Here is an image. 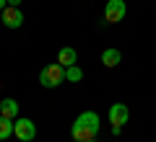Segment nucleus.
<instances>
[{"label": "nucleus", "mask_w": 156, "mask_h": 142, "mask_svg": "<svg viewBox=\"0 0 156 142\" xmlns=\"http://www.w3.org/2000/svg\"><path fill=\"white\" fill-rule=\"evenodd\" d=\"M39 83H42L44 88H57L60 83H65V67H62L60 62L47 65L44 70L39 72Z\"/></svg>", "instance_id": "nucleus-1"}, {"label": "nucleus", "mask_w": 156, "mask_h": 142, "mask_svg": "<svg viewBox=\"0 0 156 142\" xmlns=\"http://www.w3.org/2000/svg\"><path fill=\"white\" fill-rule=\"evenodd\" d=\"M13 134H16L21 142H31L34 137H37V127H34L31 119L21 116V119H13Z\"/></svg>", "instance_id": "nucleus-2"}, {"label": "nucleus", "mask_w": 156, "mask_h": 142, "mask_svg": "<svg viewBox=\"0 0 156 142\" xmlns=\"http://www.w3.org/2000/svg\"><path fill=\"white\" fill-rule=\"evenodd\" d=\"M128 13V5L125 0H109L104 5V23H120Z\"/></svg>", "instance_id": "nucleus-3"}, {"label": "nucleus", "mask_w": 156, "mask_h": 142, "mask_svg": "<svg viewBox=\"0 0 156 142\" xmlns=\"http://www.w3.org/2000/svg\"><path fill=\"white\" fill-rule=\"evenodd\" d=\"M23 21H26V18H23L21 8H16V5H5L3 11H0V23H3L5 28H18Z\"/></svg>", "instance_id": "nucleus-4"}, {"label": "nucleus", "mask_w": 156, "mask_h": 142, "mask_svg": "<svg viewBox=\"0 0 156 142\" xmlns=\"http://www.w3.org/2000/svg\"><path fill=\"white\" fill-rule=\"evenodd\" d=\"M128 119H130V109H128L125 104H112V106H109V124H112V127L128 124Z\"/></svg>", "instance_id": "nucleus-5"}, {"label": "nucleus", "mask_w": 156, "mask_h": 142, "mask_svg": "<svg viewBox=\"0 0 156 142\" xmlns=\"http://www.w3.org/2000/svg\"><path fill=\"white\" fill-rule=\"evenodd\" d=\"M70 137H73L76 142H89V140H94L96 134H94L86 124H81V121L76 119V121H73V127H70Z\"/></svg>", "instance_id": "nucleus-6"}, {"label": "nucleus", "mask_w": 156, "mask_h": 142, "mask_svg": "<svg viewBox=\"0 0 156 142\" xmlns=\"http://www.w3.org/2000/svg\"><path fill=\"white\" fill-rule=\"evenodd\" d=\"M0 114L8 119H18V101L16 98H3L0 101Z\"/></svg>", "instance_id": "nucleus-7"}, {"label": "nucleus", "mask_w": 156, "mask_h": 142, "mask_svg": "<svg viewBox=\"0 0 156 142\" xmlns=\"http://www.w3.org/2000/svg\"><path fill=\"white\" fill-rule=\"evenodd\" d=\"M76 60H78V54H76L73 47H62V49L57 52V62H60L62 67H73V65H76Z\"/></svg>", "instance_id": "nucleus-8"}, {"label": "nucleus", "mask_w": 156, "mask_h": 142, "mask_svg": "<svg viewBox=\"0 0 156 142\" xmlns=\"http://www.w3.org/2000/svg\"><path fill=\"white\" fill-rule=\"evenodd\" d=\"M78 121H81V124H86L94 134L99 132V114H96V111H83V114L78 116Z\"/></svg>", "instance_id": "nucleus-9"}, {"label": "nucleus", "mask_w": 156, "mask_h": 142, "mask_svg": "<svg viewBox=\"0 0 156 142\" xmlns=\"http://www.w3.org/2000/svg\"><path fill=\"white\" fill-rule=\"evenodd\" d=\"M120 60H122L120 49H104V52H101V65H104V67H117Z\"/></svg>", "instance_id": "nucleus-10"}, {"label": "nucleus", "mask_w": 156, "mask_h": 142, "mask_svg": "<svg viewBox=\"0 0 156 142\" xmlns=\"http://www.w3.org/2000/svg\"><path fill=\"white\" fill-rule=\"evenodd\" d=\"M11 134H13V119L0 114V140H8Z\"/></svg>", "instance_id": "nucleus-11"}, {"label": "nucleus", "mask_w": 156, "mask_h": 142, "mask_svg": "<svg viewBox=\"0 0 156 142\" xmlns=\"http://www.w3.org/2000/svg\"><path fill=\"white\" fill-rule=\"evenodd\" d=\"M81 78H83V70H81L78 65H73V67H65V80H68V83H78Z\"/></svg>", "instance_id": "nucleus-12"}, {"label": "nucleus", "mask_w": 156, "mask_h": 142, "mask_svg": "<svg viewBox=\"0 0 156 142\" xmlns=\"http://www.w3.org/2000/svg\"><path fill=\"white\" fill-rule=\"evenodd\" d=\"M18 3H21V0H8V5H16V8H18Z\"/></svg>", "instance_id": "nucleus-13"}, {"label": "nucleus", "mask_w": 156, "mask_h": 142, "mask_svg": "<svg viewBox=\"0 0 156 142\" xmlns=\"http://www.w3.org/2000/svg\"><path fill=\"white\" fill-rule=\"evenodd\" d=\"M8 5V0H0V11H3V8H5Z\"/></svg>", "instance_id": "nucleus-14"}, {"label": "nucleus", "mask_w": 156, "mask_h": 142, "mask_svg": "<svg viewBox=\"0 0 156 142\" xmlns=\"http://www.w3.org/2000/svg\"><path fill=\"white\" fill-rule=\"evenodd\" d=\"M89 142H96V137H94V140H89Z\"/></svg>", "instance_id": "nucleus-15"}]
</instances>
